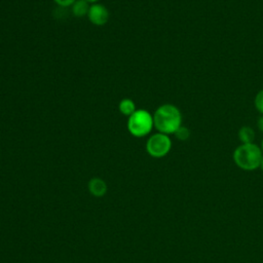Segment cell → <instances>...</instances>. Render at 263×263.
Here are the masks:
<instances>
[{
  "label": "cell",
  "instance_id": "6da1fadb",
  "mask_svg": "<svg viewBox=\"0 0 263 263\" xmlns=\"http://www.w3.org/2000/svg\"><path fill=\"white\" fill-rule=\"evenodd\" d=\"M153 123L158 133L174 135L182 125V113L177 106L168 103L163 104L155 110Z\"/></svg>",
  "mask_w": 263,
  "mask_h": 263
},
{
  "label": "cell",
  "instance_id": "7a4b0ae2",
  "mask_svg": "<svg viewBox=\"0 0 263 263\" xmlns=\"http://www.w3.org/2000/svg\"><path fill=\"white\" fill-rule=\"evenodd\" d=\"M263 157L261 147L255 143L240 144L233 151L234 163L243 171H254L260 167Z\"/></svg>",
  "mask_w": 263,
  "mask_h": 263
},
{
  "label": "cell",
  "instance_id": "3957f363",
  "mask_svg": "<svg viewBox=\"0 0 263 263\" xmlns=\"http://www.w3.org/2000/svg\"><path fill=\"white\" fill-rule=\"evenodd\" d=\"M153 127V115L144 109H137L127 119V129L136 138L149 135Z\"/></svg>",
  "mask_w": 263,
  "mask_h": 263
},
{
  "label": "cell",
  "instance_id": "277c9868",
  "mask_svg": "<svg viewBox=\"0 0 263 263\" xmlns=\"http://www.w3.org/2000/svg\"><path fill=\"white\" fill-rule=\"evenodd\" d=\"M172 149V140L168 135L156 133L149 137L146 142L147 153L154 158H161L168 154Z\"/></svg>",
  "mask_w": 263,
  "mask_h": 263
},
{
  "label": "cell",
  "instance_id": "5b68a950",
  "mask_svg": "<svg viewBox=\"0 0 263 263\" xmlns=\"http://www.w3.org/2000/svg\"><path fill=\"white\" fill-rule=\"evenodd\" d=\"M109 11L103 4L93 3L89 6L87 17L91 24L96 26H103L109 21Z\"/></svg>",
  "mask_w": 263,
  "mask_h": 263
},
{
  "label": "cell",
  "instance_id": "8992f818",
  "mask_svg": "<svg viewBox=\"0 0 263 263\" xmlns=\"http://www.w3.org/2000/svg\"><path fill=\"white\" fill-rule=\"evenodd\" d=\"M88 191L90 192L91 195L96 196V197H102L106 194L107 192V184L106 182L101 179V178H91L88 182Z\"/></svg>",
  "mask_w": 263,
  "mask_h": 263
},
{
  "label": "cell",
  "instance_id": "52a82bcc",
  "mask_svg": "<svg viewBox=\"0 0 263 263\" xmlns=\"http://www.w3.org/2000/svg\"><path fill=\"white\" fill-rule=\"evenodd\" d=\"M255 137H256V134L254 128L249 125L241 126L237 132V138L241 142V144L254 143Z\"/></svg>",
  "mask_w": 263,
  "mask_h": 263
},
{
  "label": "cell",
  "instance_id": "ba28073f",
  "mask_svg": "<svg viewBox=\"0 0 263 263\" xmlns=\"http://www.w3.org/2000/svg\"><path fill=\"white\" fill-rule=\"evenodd\" d=\"M89 10L88 2L85 0H76L72 5V12L77 17H82L87 15Z\"/></svg>",
  "mask_w": 263,
  "mask_h": 263
},
{
  "label": "cell",
  "instance_id": "9c48e42d",
  "mask_svg": "<svg viewBox=\"0 0 263 263\" xmlns=\"http://www.w3.org/2000/svg\"><path fill=\"white\" fill-rule=\"evenodd\" d=\"M118 109H119V112L125 116H130L137 109H136V105H135V102L130 99H122L120 102H119V105H118Z\"/></svg>",
  "mask_w": 263,
  "mask_h": 263
},
{
  "label": "cell",
  "instance_id": "30bf717a",
  "mask_svg": "<svg viewBox=\"0 0 263 263\" xmlns=\"http://www.w3.org/2000/svg\"><path fill=\"white\" fill-rule=\"evenodd\" d=\"M175 137L180 140V141H186L189 139L190 137V130L188 129V127L184 126V125H181L177 130L176 133L174 134Z\"/></svg>",
  "mask_w": 263,
  "mask_h": 263
},
{
  "label": "cell",
  "instance_id": "8fae6325",
  "mask_svg": "<svg viewBox=\"0 0 263 263\" xmlns=\"http://www.w3.org/2000/svg\"><path fill=\"white\" fill-rule=\"evenodd\" d=\"M254 106L257 109V111L263 115V89L259 90L254 99Z\"/></svg>",
  "mask_w": 263,
  "mask_h": 263
},
{
  "label": "cell",
  "instance_id": "7c38bea8",
  "mask_svg": "<svg viewBox=\"0 0 263 263\" xmlns=\"http://www.w3.org/2000/svg\"><path fill=\"white\" fill-rule=\"evenodd\" d=\"M54 3H57L59 6L62 7H68V6H72L73 3L76 0H52Z\"/></svg>",
  "mask_w": 263,
  "mask_h": 263
},
{
  "label": "cell",
  "instance_id": "4fadbf2b",
  "mask_svg": "<svg viewBox=\"0 0 263 263\" xmlns=\"http://www.w3.org/2000/svg\"><path fill=\"white\" fill-rule=\"evenodd\" d=\"M257 127L261 133H263V115L259 116V118L257 120Z\"/></svg>",
  "mask_w": 263,
  "mask_h": 263
},
{
  "label": "cell",
  "instance_id": "5bb4252c",
  "mask_svg": "<svg viewBox=\"0 0 263 263\" xmlns=\"http://www.w3.org/2000/svg\"><path fill=\"white\" fill-rule=\"evenodd\" d=\"M85 1H87L88 3H97V2L100 1V0H85Z\"/></svg>",
  "mask_w": 263,
  "mask_h": 263
},
{
  "label": "cell",
  "instance_id": "9a60e30c",
  "mask_svg": "<svg viewBox=\"0 0 263 263\" xmlns=\"http://www.w3.org/2000/svg\"><path fill=\"white\" fill-rule=\"evenodd\" d=\"M260 168H261L262 172H263V157H262V160H261V163H260Z\"/></svg>",
  "mask_w": 263,
  "mask_h": 263
},
{
  "label": "cell",
  "instance_id": "2e32d148",
  "mask_svg": "<svg viewBox=\"0 0 263 263\" xmlns=\"http://www.w3.org/2000/svg\"><path fill=\"white\" fill-rule=\"evenodd\" d=\"M261 150H262V152H263V139H262V141H261Z\"/></svg>",
  "mask_w": 263,
  "mask_h": 263
}]
</instances>
